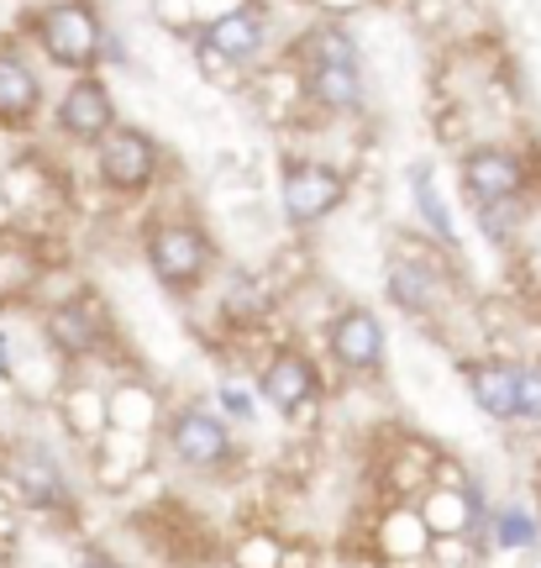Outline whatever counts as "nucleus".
<instances>
[{
  "label": "nucleus",
  "mask_w": 541,
  "mask_h": 568,
  "mask_svg": "<svg viewBox=\"0 0 541 568\" xmlns=\"http://www.w3.org/2000/svg\"><path fill=\"white\" fill-rule=\"evenodd\" d=\"M305 95L326 111H358L363 105V69H358V42L321 27L305 38Z\"/></svg>",
  "instance_id": "f257e3e1"
},
{
  "label": "nucleus",
  "mask_w": 541,
  "mask_h": 568,
  "mask_svg": "<svg viewBox=\"0 0 541 568\" xmlns=\"http://www.w3.org/2000/svg\"><path fill=\"white\" fill-rule=\"evenodd\" d=\"M32 32H38L42 53L59 63V69H74V74H90L95 59H101V17H95V6L90 0H59V6H42L38 21H32Z\"/></svg>",
  "instance_id": "f03ea898"
},
{
  "label": "nucleus",
  "mask_w": 541,
  "mask_h": 568,
  "mask_svg": "<svg viewBox=\"0 0 541 568\" xmlns=\"http://www.w3.org/2000/svg\"><path fill=\"white\" fill-rule=\"evenodd\" d=\"M147 264L169 290H195L211 274V237L195 222H159L147 232Z\"/></svg>",
  "instance_id": "7ed1b4c3"
},
{
  "label": "nucleus",
  "mask_w": 541,
  "mask_h": 568,
  "mask_svg": "<svg viewBox=\"0 0 541 568\" xmlns=\"http://www.w3.org/2000/svg\"><path fill=\"white\" fill-rule=\"evenodd\" d=\"M159 174V142L137 132V126H111L101 138V180L121 195H137L147 190Z\"/></svg>",
  "instance_id": "20e7f679"
},
{
  "label": "nucleus",
  "mask_w": 541,
  "mask_h": 568,
  "mask_svg": "<svg viewBox=\"0 0 541 568\" xmlns=\"http://www.w3.org/2000/svg\"><path fill=\"white\" fill-rule=\"evenodd\" d=\"M169 447H174V458L190 468H221L232 458V426L221 422L216 410L184 406L169 416Z\"/></svg>",
  "instance_id": "39448f33"
},
{
  "label": "nucleus",
  "mask_w": 541,
  "mask_h": 568,
  "mask_svg": "<svg viewBox=\"0 0 541 568\" xmlns=\"http://www.w3.org/2000/svg\"><path fill=\"white\" fill-rule=\"evenodd\" d=\"M341 195H347V180L326 163H289L284 169V216L295 226L326 222L341 205Z\"/></svg>",
  "instance_id": "423d86ee"
},
{
  "label": "nucleus",
  "mask_w": 541,
  "mask_h": 568,
  "mask_svg": "<svg viewBox=\"0 0 541 568\" xmlns=\"http://www.w3.org/2000/svg\"><path fill=\"white\" fill-rule=\"evenodd\" d=\"M263 400L279 410V416H300L316 395H321V374H316V364L305 358V353H295V347H279L274 358H268V368H263Z\"/></svg>",
  "instance_id": "0eeeda50"
},
{
  "label": "nucleus",
  "mask_w": 541,
  "mask_h": 568,
  "mask_svg": "<svg viewBox=\"0 0 541 568\" xmlns=\"http://www.w3.org/2000/svg\"><path fill=\"white\" fill-rule=\"evenodd\" d=\"M263 42H268L263 6H232V11H221V17L205 27L201 48L221 63H253L263 53Z\"/></svg>",
  "instance_id": "6e6552de"
},
{
  "label": "nucleus",
  "mask_w": 541,
  "mask_h": 568,
  "mask_svg": "<svg viewBox=\"0 0 541 568\" xmlns=\"http://www.w3.org/2000/svg\"><path fill=\"white\" fill-rule=\"evenodd\" d=\"M331 358L347 374H374L384 364V322L368 305H347L331 322Z\"/></svg>",
  "instance_id": "1a4fd4ad"
},
{
  "label": "nucleus",
  "mask_w": 541,
  "mask_h": 568,
  "mask_svg": "<svg viewBox=\"0 0 541 568\" xmlns=\"http://www.w3.org/2000/svg\"><path fill=\"white\" fill-rule=\"evenodd\" d=\"M525 169L521 159H510L504 148H473L462 159V190L473 205H494V201H521Z\"/></svg>",
  "instance_id": "9d476101"
},
{
  "label": "nucleus",
  "mask_w": 541,
  "mask_h": 568,
  "mask_svg": "<svg viewBox=\"0 0 541 568\" xmlns=\"http://www.w3.org/2000/svg\"><path fill=\"white\" fill-rule=\"evenodd\" d=\"M59 126L69 132V138H80V142H101L105 132L116 126V101H111V90H105L95 74H80V80L63 90Z\"/></svg>",
  "instance_id": "9b49d317"
},
{
  "label": "nucleus",
  "mask_w": 541,
  "mask_h": 568,
  "mask_svg": "<svg viewBox=\"0 0 541 568\" xmlns=\"http://www.w3.org/2000/svg\"><path fill=\"white\" fill-rule=\"evenodd\" d=\"M11 485H17V495L27 506H38V510L69 506V479H63L59 458H53L48 447H21V453H11Z\"/></svg>",
  "instance_id": "f8f14e48"
},
{
  "label": "nucleus",
  "mask_w": 541,
  "mask_h": 568,
  "mask_svg": "<svg viewBox=\"0 0 541 568\" xmlns=\"http://www.w3.org/2000/svg\"><path fill=\"white\" fill-rule=\"evenodd\" d=\"M48 337L59 353L69 358H84V353H95L105 343V305L80 295V301H63L53 316H48Z\"/></svg>",
  "instance_id": "ddd939ff"
},
{
  "label": "nucleus",
  "mask_w": 541,
  "mask_h": 568,
  "mask_svg": "<svg viewBox=\"0 0 541 568\" xmlns=\"http://www.w3.org/2000/svg\"><path fill=\"white\" fill-rule=\"evenodd\" d=\"M468 395L489 410L494 422H516L521 416V368L516 364H473L468 368Z\"/></svg>",
  "instance_id": "4468645a"
},
{
  "label": "nucleus",
  "mask_w": 541,
  "mask_h": 568,
  "mask_svg": "<svg viewBox=\"0 0 541 568\" xmlns=\"http://www.w3.org/2000/svg\"><path fill=\"white\" fill-rule=\"evenodd\" d=\"M42 105V84L38 74L17 59V53H0V126H21L32 122Z\"/></svg>",
  "instance_id": "2eb2a0df"
},
{
  "label": "nucleus",
  "mask_w": 541,
  "mask_h": 568,
  "mask_svg": "<svg viewBox=\"0 0 541 568\" xmlns=\"http://www.w3.org/2000/svg\"><path fill=\"white\" fill-rule=\"evenodd\" d=\"M389 290L405 311H431V301H437V284H431L426 264H405V258L389 268Z\"/></svg>",
  "instance_id": "dca6fc26"
},
{
  "label": "nucleus",
  "mask_w": 541,
  "mask_h": 568,
  "mask_svg": "<svg viewBox=\"0 0 541 568\" xmlns=\"http://www.w3.org/2000/svg\"><path fill=\"white\" fill-rule=\"evenodd\" d=\"M410 195H416V211L426 216V226L437 232L441 243H447V247L458 243V232H452V216H447V205H441L437 184H431V169H416V174H410Z\"/></svg>",
  "instance_id": "f3484780"
},
{
  "label": "nucleus",
  "mask_w": 541,
  "mask_h": 568,
  "mask_svg": "<svg viewBox=\"0 0 541 568\" xmlns=\"http://www.w3.org/2000/svg\"><path fill=\"white\" fill-rule=\"evenodd\" d=\"M494 537H500L504 548H531L537 542V521L525 510H500L494 516Z\"/></svg>",
  "instance_id": "a211bd4d"
},
{
  "label": "nucleus",
  "mask_w": 541,
  "mask_h": 568,
  "mask_svg": "<svg viewBox=\"0 0 541 568\" xmlns=\"http://www.w3.org/2000/svg\"><path fill=\"white\" fill-rule=\"evenodd\" d=\"M521 416L525 422H541V364L521 368Z\"/></svg>",
  "instance_id": "6ab92c4d"
},
{
  "label": "nucleus",
  "mask_w": 541,
  "mask_h": 568,
  "mask_svg": "<svg viewBox=\"0 0 541 568\" xmlns=\"http://www.w3.org/2000/svg\"><path fill=\"white\" fill-rule=\"evenodd\" d=\"M221 400H226L232 416H253V406H247V395H242V389H221Z\"/></svg>",
  "instance_id": "aec40b11"
},
{
  "label": "nucleus",
  "mask_w": 541,
  "mask_h": 568,
  "mask_svg": "<svg viewBox=\"0 0 541 568\" xmlns=\"http://www.w3.org/2000/svg\"><path fill=\"white\" fill-rule=\"evenodd\" d=\"M80 568H121V564H116V558H101V552H95V558H84Z\"/></svg>",
  "instance_id": "412c9836"
},
{
  "label": "nucleus",
  "mask_w": 541,
  "mask_h": 568,
  "mask_svg": "<svg viewBox=\"0 0 541 568\" xmlns=\"http://www.w3.org/2000/svg\"><path fill=\"white\" fill-rule=\"evenodd\" d=\"M11 368V343H6V332H0V374Z\"/></svg>",
  "instance_id": "4be33fe9"
}]
</instances>
